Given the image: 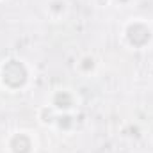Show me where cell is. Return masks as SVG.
Returning <instances> with one entry per match:
<instances>
[{
  "mask_svg": "<svg viewBox=\"0 0 153 153\" xmlns=\"http://www.w3.org/2000/svg\"><path fill=\"white\" fill-rule=\"evenodd\" d=\"M70 9H71L70 0H45V5H43L46 18L53 23L64 22L70 14Z\"/></svg>",
  "mask_w": 153,
  "mask_h": 153,
  "instance_id": "obj_5",
  "label": "cell"
},
{
  "mask_svg": "<svg viewBox=\"0 0 153 153\" xmlns=\"http://www.w3.org/2000/svg\"><path fill=\"white\" fill-rule=\"evenodd\" d=\"M34 78L32 66L22 57H5L0 61V89L7 93L25 91Z\"/></svg>",
  "mask_w": 153,
  "mask_h": 153,
  "instance_id": "obj_1",
  "label": "cell"
},
{
  "mask_svg": "<svg viewBox=\"0 0 153 153\" xmlns=\"http://www.w3.org/2000/svg\"><path fill=\"white\" fill-rule=\"evenodd\" d=\"M4 146L7 153H36L38 152V137L30 130H14L7 134Z\"/></svg>",
  "mask_w": 153,
  "mask_h": 153,
  "instance_id": "obj_3",
  "label": "cell"
},
{
  "mask_svg": "<svg viewBox=\"0 0 153 153\" xmlns=\"http://www.w3.org/2000/svg\"><path fill=\"white\" fill-rule=\"evenodd\" d=\"M100 68V61L94 53H82L75 62V70L82 76H94Z\"/></svg>",
  "mask_w": 153,
  "mask_h": 153,
  "instance_id": "obj_6",
  "label": "cell"
},
{
  "mask_svg": "<svg viewBox=\"0 0 153 153\" xmlns=\"http://www.w3.org/2000/svg\"><path fill=\"white\" fill-rule=\"evenodd\" d=\"M119 43L132 52H144L153 46V25L141 16L128 18L119 30Z\"/></svg>",
  "mask_w": 153,
  "mask_h": 153,
  "instance_id": "obj_2",
  "label": "cell"
},
{
  "mask_svg": "<svg viewBox=\"0 0 153 153\" xmlns=\"http://www.w3.org/2000/svg\"><path fill=\"white\" fill-rule=\"evenodd\" d=\"M55 116H57V111H53L48 103L39 105L38 109H36V119H38L39 125L45 126V128H53Z\"/></svg>",
  "mask_w": 153,
  "mask_h": 153,
  "instance_id": "obj_8",
  "label": "cell"
},
{
  "mask_svg": "<svg viewBox=\"0 0 153 153\" xmlns=\"http://www.w3.org/2000/svg\"><path fill=\"white\" fill-rule=\"evenodd\" d=\"M91 2H93V5L98 7V9H107V7L112 5V0H91Z\"/></svg>",
  "mask_w": 153,
  "mask_h": 153,
  "instance_id": "obj_9",
  "label": "cell"
},
{
  "mask_svg": "<svg viewBox=\"0 0 153 153\" xmlns=\"http://www.w3.org/2000/svg\"><path fill=\"white\" fill-rule=\"evenodd\" d=\"M2 2H4V0H0V4H2Z\"/></svg>",
  "mask_w": 153,
  "mask_h": 153,
  "instance_id": "obj_11",
  "label": "cell"
},
{
  "mask_svg": "<svg viewBox=\"0 0 153 153\" xmlns=\"http://www.w3.org/2000/svg\"><path fill=\"white\" fill-rule=\"evenodd\" d=\"M75 128H76L75 112H57L52 130H57V132H61V134H71Z\"/></svg>",
  "mask_w": 153,
  "mask_h": 153,
  "instance_id": "obj_7",
  "label": "cell"
},
{
  "mask_svg": "<svg viewBox=\"0 0 153 153\" xmlns=\"http://www.w3.org/2000/svg\"><path fill=\"white\" fill-rule=\"evenodd\" d=\"M135 0H112V4H116L117 7H130Z\"/></svg>",
  "mask_w": 153,
  "mask_h": 153,
  "instance_id": "obj_10",
  "label": "cell"
},
{
  "mask_svg": "<svg viewBox=\"0 0 153 153\" xmlns=\"http://www.w3.org/2000/svg\"><path fill=\"white\" fill-rule=\"evenodd\" d=\"M48 105L57 112H75L80 105V98L71 87H57L50 93Z\"/></svg>",
  "mask_w": 153,
  "mask_h": 153,
  "instance_id": "obj_4",
  "label": "cell"
}]
</instances>
